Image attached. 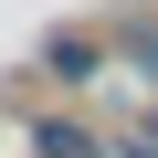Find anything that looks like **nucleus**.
Wrapping results in <instances>:
<instances>
[{"mask_svg":"<svg viewBox=\"0 0 158 158\" xmlns=\"http://www.w3.org/2000/svg\"><path fill=\"white\" fill-rule=\"evenodd\" d=\"M42 63L63 74V85H85V74L106 63V42H95V32H53V53H42Z\"/></svg>","mask_w":158,"mask_h":158,"instance_id":"obj_1","label":"nucleus"},{"mask_svg":"<svg viewBox=\"0 0 158 158\" xmlns=\"http://www.w3.org/2000/svg\"><path fill=\"white\" fill-rule=\"evenodd\" d=\"M42 158H95V137L85 127H42Z\"/></svg>","mask_w":158,"mask_h":158,"instance_id":"obj_2","label":"nucleus"}]
</instances>
